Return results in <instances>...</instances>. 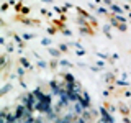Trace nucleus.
<instances>
[{"mask_svg":"<svg viewBox=\"0 0 131 123\" xmlns=\"http://www.w3.org/2000/svg\"><path fill=\"white\" fill-rule=\"evenodd\" d=\"M100 113H102V118H103V120H106L108 123H113V118H112V115H110L108 112H106L105 108H102V110H100Z\"/></svg>","mask_w":131,"mask_h":123,"instance_id":"20e7f679","label":"nucleus"},{"mask_svg":"<svg viewBox=\"0 0 131 123\" xmlns=\"http://www.w3.org/2000/svg\"><path fill=\"white\" fill-rule=\"evenodd\" d=\"M33 94H35V95H36V98H38V100H41V98H43V97H44V94H43V92H41V90H39V89H36V90H35V92H33Z\"/></svg>","mask_w":131,"mask_h":123,"instance_id":"39448f33","label":"nucleus"},{"mask_svg":"<svg viewBox=\"0 0 131 123\" xmlns=\"http://www.w3.org/2000/svg\"><path fill=\"white\" fill-rule=\"evenodd\" d=\"M80 102L84 104L85 108H89V107H90V97H89L85 92H82V95H80Z\"/></svg>","mask_w":131,"mask_h":123,"instance_id":"7ed1b4c3","label":"nucleus"},{"mask_svg":"<svg viewBox=\"0 0 131 123\" xmlns=\"http://www.w3.org/2000/svg\"><path fill=\"white\" fill-rule=\"evenodd\" d=\"M21 64L25 66V67H28V66H30V64H28V61H26V59H21Z\"/></svg>","mask_w":131,"mask_h":123,"instance_id":"f8f14e48","label":"nucleus"},{"mask_svg":"<svg viewBox=\"0 0 131 123\" xmlns=\"http://www.w3.org/2000/svg\"><path fill=\"white\" fill-rule=\"evenodd\" d=\"M98 123H108V121H106V120H103V118H102V120L98 121Z\"/></svg>","mask_w":131,"mask_h":123,"instance_id":"ddd939ff","label":"nucleus"},{"mask_svg":"<svg viewBox=\"0 0 131 123\" xmlns=\"http://www.w3.org/2000/svg\"><path fill=\"white\" fill-rule=\"evenodd\" d=\"M75 123H85V118H84V117H82V118H77Z\"/></svg>","mask_w":131,"mask_h":123,"instance_id":"9b49d317","label":"nucleus"},{"mask_svg":"<svg viewBox=\"0 0 131 123\" xmlns=\"http://www.w3.org/2000/svg\"><path fill=\"white\" fill-rule=\"evenodd\" d=\"M54 123H66V120H64V117H62V118H56Z\"/></svg>","mask_w":131,"mask_h":123,"instance_id":"9d476101","label":"nucleus"},{"mask_svg":"<svg viewBox=\"0 0 131 123\" xmlns=\"http://www.w3.org/2000/svg\"><path fill=\"white\" fill-rule=\"evenodd\" d=\"M84 110H85V107H84V104H82L80 100L74 102V112H75V115H82Z\"/></svg>","mask_w":131,"mask_h":123,"instance_id":"f03ea898","label":"nucleus"},{"mask_svg":"<svg viewBox=\"0 0 131 123\" xmlns=\"http://www.w3.org/2000/svg\"><path fill=\"white\" fill-rule=\"evenodd\" d=\"M36 110H39L41 113H48L51 108V97L49 95H44L41 100H38V104H36Z\"/></svg>","mask_w":131,"mask_h":123,"instance_id":"f257e3e1","label":"nucleus"},{"mask_svg":"<svg viewBox=\"0 0 131 123\" xmlns=\"http://www.w3.org/2000/svg\"><path fill=\"white\" fill-rule=\"evenodd\" d=\"M10 89H12V85H10V84L3 85V87H2V94H7V92H8V90H10Z\"/></svg>","mask_w":131,"mask_h":123,"instance_id":"0eeeda50","label":"nucleus"},{"mask_svg":"<svg viewBox=\"0 0 131 123\" xmlns=\"http://www.w3.org/2000/svg\"><path fill=\"white\" fill-rule=\"evenodd\" d=\"M66 80H67V82H74V77L71 76V74H67V76H66Z\"/></svg>","mask_w":131,"mask_h":123,"instance_id":"1a4fd4ad","label":"nucleus"},{"mask_svg":"<svg viewBox=\"0 0 131 123\" xmlns=\"http://www.w3.org/2000/svg\"><path fill=\"white\" fill-rule=\"evenodd\" d=\"M112 10H113V12H116L118 15H120V13H123V10H121V8L118 7V5H112Z\"/></svg>","mask_w":131,"mask_h":123,"instance_id":"423d86ee","label":"nucleus"},{"mask_svg":"<svg viewBox=\"0 0 131 123\" xmlns=\"http://www.w3.org/2000/svg\"><path fill=\"white\" fill-rule=\"evenodd\" d=\"M35 123H43V121H41V120H35Z\"/></svg>","mask_w":131,"mask_h":123,"instance_id":"4468645a","label":"nucleus"},{"mask_svg":"<svg viewBox=\"0 0 131 123\" xmlns=\"http://www.w3.org/2000/svg\"><path fill=\"white\" fill-rule=\"evenodd\" d=\"M49 54H51V56H56V57H57V56L61 54V53L57 51V49H49Z\"/></svg>","mask_w":131,"mask_h":123,"instance_id":"6e6552de","label":"nucleus"}]
</instances>
